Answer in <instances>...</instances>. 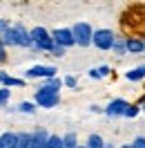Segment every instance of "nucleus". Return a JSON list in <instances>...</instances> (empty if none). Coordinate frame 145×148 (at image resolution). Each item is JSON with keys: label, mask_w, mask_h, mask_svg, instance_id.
Returning <instances> with one entry per match:
<instances>
[{"label": "nucleus", "mask_w": 145, "mask_h": 148, "mask_svg": "<svg viewBox=\"0 0 145 148\" xmlns=\"http://www.w3.org/2000/svg\"><path fill=\"white\" fill-rule=\"evenodd\" d=\"M2 43H5V47H18L16 45V32H14V27L2 36Z\"/></svg>", "instance_id": "412c9836"}, {"label": "nucleus", "mask_w": 145, "mask_h": 148, "mask_svg": "<svg viewBox=\"0 0 145 148\" xmlns=\"http://www.w3.org/2000/svg\"><path fill=\"white\" fill-rule=\"evenodd\" d=\"M143 52H145V40L127 38V54H143Z\"/></svg>", "instance_id": "9d476101"}, {"label": "nucleus", "mask_w": 145, "mask_h": 148, "mask_svg": "<svg viewBox=\"0 0 145 148\" xmlns=\"http://www.w3.org/2000/svg\"><path fill=\"white\" fill-rule=\"evenodd\" d=\"M78 148H87V146H78Z\"/></svg>", "instance_id": "72a5a7b5"}, {"label": "nucleus", "mask_w": 145, "mask_h": 148, "mask_svg": "<svg viewBox=\"0 0 145 148\" xmlns=\"http://www.w3.org/2000/svg\"><path fill=\"white\" fill-rule=\"evenodd\" d=\"M7 101H9V90L5 88V90H0V106H7Z\"/></svg>", "instance_id": "bb28decb"}, {"label": "nucleus", "mask_w": 145, "mask_h": 148, "mask_svg": "<svg viewBox=\"0 0 145 148\" xmlns=\"http://www.w3.org/2000/svg\"><path fill=\"white\" fill-rule=\"evenodd\" d=\"M127 108H129V101H125V99H112L107 103V108H105V114L107 117H125Z\"/></svg>", "instance_id": "6e6552de"}, {"label": "nucleus", "mask_w": 145, "mask_h": 148, "mask_svg": "<svg viewBox=\"0 0 145 148\" xmlns=\"http://www.w3.org/2000/svg\"><path fill=\"white\" fill-rule=\"evenodd\" d=\"M87 148H105L107 144L103 141V137H100L98 132H91L89 137H87V144H85Z\"/></svg>", "instance_id": "dca6fc26"}, {"label": "nucleus", "mask_w": 145, "mask_h": 148, "mask_svg": "<svg viewBox=\"0 0 145 148\" xmlns=\"http://www.w3.org/2000/svg\"><path fill=\"white\" fill-rule=\"evenodd\" d=\"M49 137H51V135H49L45 128H36L31 132V146L29 148H45L47 141H49Z\"/></svg>", "instance_id": "1a4fd4ad"}, {"label": "nucleus", "mask_w": 145, "mask_h": 148, "mask_svg": "<svg viewBox=\"0 0 145 148\" xmlns=\"http://www.w3.org/2000/svg\"><path fill=\"white\" fill-rule=\"evenodd\" d=\"M56 70L54 65H34V67H29L27 72H25V76L27 79H43V81H47V79H56Z\"/></svg>", "instance_id": "423d86ee"}, {"label": "nucleus", "mask_w": 145, "mask_h": 148, "mask_svg": "<svg viewBox=\"0 0 145 148\" xmlns=\"http://www.w3.org/2000/svg\"><path fill=\"white\" fill-rule=\"evenodd\" d=\"M49 54H51V56H56V58H60V56H65V54H67V49H65V47H60V45H54V49H51Z\"/></svg>", "instance_id": "393cba45"}, {"label": "nucleus", "mask_w": 145, "mask_h": 148, "mask_svg": "<svg viewBox=\"0 0 145 148\" xmlns=\"http://www.w3.org/2000/svg\"><path fill=\"white\" fill-rule=\"evenodd\" d=\"M89 110H91V112H105V108H100V106H91Z\"/></svg>", "instance_id": "c756f323"}, {"label": "nucleus", "mask_w": 145, "mask_h": 148, "mask_svg": "<svg viewBox=\"0 0 145 148\" xmlns=\"http://www.w3.org/2000/svg\"><path fill=\"white\" fill-rule=\"evenodd\" d=\"M63 85H65V83L58 79V76H56V79H47V81H43V85H40V88H43V90H47V92L58 94V90H60Z\"/></svg>", "instance_id": "9b49d317"}, {"label": "nucleus", "mask_w": 145, "mask_h": 148, "mask_svg": "<svg viewBox=\"0 0 145 148\" xmlns=\"http://www.w3.org/2000/svg\"><path fill=\"white\" fill-rule=\"evenodd\" d=\"M74 38H76V45L78 47H89L91 45V38H94V29H91L89 23H76L72 27Z\"/></svg>", "instance_id": "f03ea898"}, {"label": "nucleus", "mask_w": 145, "mask_h": 148, "mask_svg": "<svg viewBox=\"0 0 145 148\" xmlns=\"http://www.w3.org/2000/svg\"><path fill=\"white\" fill-rule=\"evenodd\" d=\"M2 85L5 88H20V85H25L22 79H16V76H9V74H5L2 76Z\"/></svg>", "instance_id": "6ab92c4d"}, {"label": "nucleus", "mask_w": 145, "mask_h": 148, "mask_svg": "<svg viewBox=\"0 0 145 148\" xmlns=\"http://www.w3.org/2000/svg\"><path fill=\"white\" fill-rule=\"evenodd\" d=\"M112 49H114V54H116V56H125L127 54V38L125 36H116Z\"/></svg>", "instance_id": "ddd939ff"}, {"label": "nucleus", "mask_w": 145, "mask_h": 148, "mask_svg": "<svg viewBox=\"0 0 145 148\" xmlns=\"http://www.w3.org/2000/svg\"><path fill=\"white\" fill-rule=\"evenodd\" d=\"M31 32V40H34V49H38V52H51L54 49V36H51V32H47L45 27H34L29 29Z\"/></svg>", "instance_id": "f257e3e1"}, {"label": "nucleus", "mask_w": 145, "mask_h": 148, "mask_svg": "<svg viewBox=\"0 0 145 148\" xmlns=\"http://www.w3.org/2000/svg\"><path fill=\"white\" fill-rule=\"evenodd\" d=\"M67 88H76L78 85V81H76V76H65V81H63Z\"/></svg>", "instance_id": "cd10ccee"}, {"label": "nucleus", "mask_w": 145, "mask_h": 148, "mask_svg": "<svg viewBox=\"0 0 145 148\" xmlns=\"http://www.w3.org/2000/svg\"><path fill=\"white\" fill-rule=\"evenodd\" d=\"M63 148H78V137H76V132H65L63 137Z\"/></svg>", "instance_id": "a211bd4d"}, {"label": "nucleus", "mask_w": 145, "mask_h": 148, "mask_svg": "<svg viewBox=\"0 0 145 148\" xmlns=\"http://www.w3.org/2000/svg\"><path fill=\"white\" fill-rule=\"evenodd\" d=\"M34 103H36L38 108H45V110H49V108H56V106L60 103V94L47 92V90H43V88H38L36 94H34Z\"/></svg>", "instance_id": "20e7f679"}, {"label": "nucleus", "mask_w": 145, "mask_h": 148, "mask_svg": "<svg viewBox=\"0 0 145 148\" xmlns=\"http://www.w3.org/2000/svg\"><path fill=\"white\" fill-rule=\"evenodd\" d=\"M141 110H143V112H145V103H143V106H141Z\"/></svg>", "instance_id": "2f4dec72"}, {"label": "nucleus", "mask_w": 145, "mask_h": 148, "mask_svg": "<svg viewBox=\"0 0 145 148\" xmlns=\"http://www.w3.org/2000/svg\"><path fill=\"white\" fill-rule=\"evenodd\" d=\"M114 40H116V36H114V32L112 29H96L94 32V38H91V45L96 47V49H103V52H107V49H112L114 47Z\"/></svg>", "instance_id": "7ed1b4c3"}, {"label": "nucleus", "mask_w": 145, "mask_h": 148, "mask_svg": "<svg viewBox=\"0 0 145 148\" xmlns=\"http://www.w3.org/2000/svg\"><path fill=\"white\" fill-rule=\"evenodd\" d=\"M129 148H145V137H143V135H138V137L129 144Z\"/></svg>", "instance_id": "a878e982"}, {"label": "nucleus", "mask_w": 145, "mask_h": 148, "mask_svg": "<svg viewBox=\"0 0 145 148\" xmlns=\"http://www.w3.org/2000/svg\"><path fill=\"white\" fill-rule=\"evenodd\" d=\"M45 148H63V137L60 135H51Z\"/></svg>", "instance_id": "4be33fe9"}, {"label": "nucleus", "mask_w": 145, "mask_h": 148, "mask_svg": "<svg viewBox=\"0 0 145 148\" xmlns=\"http://www.w3.org/2000/svg\"><path fill=\"white\" fill-rule=\"evenodd\" d=\"M125 79L127 81H141V79H145V65H136L132 70H127Z\"/></svg>", "instance_id": "f8f14e48"}, {"label": "nucleus", "mask_w": 145, "mask_h": 148, "mask_svg": "<svg viewBox=\"0 0 145 148\" xmlns=\"http://www.w3.org/2000/svg\"><path fill=\"white\" fill-rule=\"evenodd\" d=\"M109 72H112L109 65H98V67H91V70H89V76H91V79H105Z\"/></svg>", "instance_id": "f3484780"}, {"label": "nucleus", "mask_w": 145, "mask_h": 148, "mask_svg": "<svg viewBox=\"0 0 145 148\" xmlns=\"http://www.w3.org/2000/svg\"><path fill=\"white\" fill-rule=\"evenodd\" d=\"M36 103L34 101H22V103H18V106H16V110L18 112H27V114H34V112H36Z\"/></svg>", "instance_id": "aec40b11"}, {"label": "nucleus", "mask_w": 145, "mask_h": 148, "mask_svg": "<svg viewBox=\"0 0 145 148\" xmlns=\"http://www.w3.org/2000/svg\"><path fill=\"white\" fill-rule=\"evenodd\" d=\"M16 146V132H2L0 135V148H14Z\"/></svg>", "instance_id": "2eb2a0df"}, {"label": "nucleus", "mask_w": 145, "mask_h": 148, "mask_svg": "<svg viewBox=\"0 0 145 148\" xmlns=\"http://www.w3.org/2000/svg\"><path fill=\"white\" fill-rule=\"evenodd\" d=\"M138 112H141V106H136V103H129V108H127L125 117H127V119H134Z\"/></svg>", "instance_id": "5701e85b"}, {"label": "nucleus", "mask_w": 145, "mask_h": 148, "mask_svg": "<svg viewBox=\"0 0 145 148\" xmlns=\"http://www.w3.org/2000/svg\"><path fill=\"white\" fill-rule=\"evenodd\" d=\"M51 36H54V43H56V45L65 47V49H69V47L76 45V38H74L72 27H58V29L51 32Z\"/></svg>", "instance_id": "39448f33"}, {"label": "nucleus", "mask_w": 145, "mask_h": 148, "mask_svg": "<svg viewBox=\"0 0 145 148\" xmlns=\"http://www.w3.org/2000/svg\"><path fill=\"white\" fill-rule=\"evenodd\" d=\"M7 61V47L2 43V38H0V63H5Z\"/></svg>", "instance_id": "c85d7f7f"}, {"label": "nucleus", "mask_w": 145, "mask_h": 148, "mask_svg": "<svg viewBox=\"0 0 145 148\" xmlns=\"http://www.w3.org/2000/svg\"><path fill=\"white\" fill-rule=\"evenodd\" d=\"M11 27H14V25H11V23H9L7 18H0V38L5 36V34H7V32H9Z\"/></svg>", "instance_id": "b1692460"}, {"label": "nucleus", "mask_w": 145, "mask_h": 148, "mask_svg": "<svg viewBox=\"0 0 145 148\" xmlns=\"http://www.w3.org/2000/svg\"><path fill=\"white\" fill-rule=\"evenodd\" d=\"M105 148H116V146H114V144H107V146H105Z\"/></svg>", "instance_id": "7c9ffc66"}, {"label": "nucleus", "mask_w": 145, "mask_h": 148, "mask_svg": "<svg viewBox=\"0 0 145 148\" xmlns=\"http://www.w3.org/2000/svg\"><path fill=\"white\" fill-rule=\"evenodd\" d=\"M121 148H129V144H125V146H121Z\"/></svg>", "instance_id": "473e14b6"}, {"label": "nucleus", "mask_w": 145, "mask_h": 148, "mask_svg": "<svg viewBox=\"0 0 145 148\" xmlns=\"http://www.w3.org/2000/svg\"><path fill=\"white\" fill-rule=\"evenodd\" d=\"M31 146V132H16V146L14 148H29Z\"/></svg>", "instance_id": "4468645a"}, {"label": "nucleus", "mask_w": 145, "mask_h": 148, "mask_svg": "<svg viewBox=\"0 0 145 148\" xmlns=\"http://www.w3.org/2000/svg\"><path fill=\"white\" fill-rule=\"evenodd\" d=\"M14 32H16V45L18 47H27V49H34V40H31V32H29L25 25L16 23L14 25Z\"/></svg>", "instance_id": "0eeeda50"}]
</instances>
